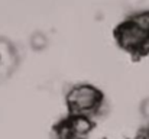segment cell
I'll list each match as a JSON object with an SVG mask.
<instances>
[{
  "mask_svg": "<svg viewBox=\"0 0 149 139\" xmlns=\"http://www.w3.org/2000/svg\"><path fill=\"white\" fill-rule=\"evenodd\" d=\"M101 93L90 84H78L71 89L67 96V103L72 115L90 116L101 106Z\"/></svg>",
  "mask_w": 149,
  "mask_h": 139,
  "instance_id": "obj_1",
  "label": "cell"
},
{
  "mask_svg": "<svg viewBox=\"0 0 149 139\" xmlns=\"http://www.w3.org/2000/svg\"><path fill=\"white\" fill-rule=\"evenodd\" d=\"M116 38L119 45L132 54H141L146 51L149 34L141 29L132 19L122 23L116 31Z\"/></svg>",
  "mask_w": 149,
  "mask_h": 139,
  "instance_id": "obj_2",
  "label": "cell"
},
{
  "mask_svg": "<svg viewBox=\"0 0 149 139\" xmlns=\"http://www.w3.org/2000/svg\"><path fill=\"white\" fill-rule=\"evenodd\" d=\"M91 128H93V123H91L88 116L74 115V117L68 122V126H67L68 139H72V138L84 139L86 135L91 131Z\"/></svg>",
  "mask_w": 149,
  "mask_h": 139,
  "instance_id": "obj_3",
  "label": "cell"
},
{
  "mask_svg": "<svg viewBox=\"0 0 149 139\" xmlns=\"http://www.w3.org/2000/svg\"><path fill=\"white\" fill-rule=\"evenodd\" d=\"M15 49L9 42L0 39V73L12 71L15 67Z\"/></svg>",
  "mask_w": 149,
  "mask_h": 139,
  "instance_id": "obj_4",
  "label": "cell"
},
{
  "mask_svg": "<svg viewBox=\"0 0 149 139\" xmlns=\"http://www.w3.org/2000/svg\"><path fill=\"white\" fill-rule=\"evenodd\" d=\"M31 44L35 49H44L45 46L48 45V39L44 34H35L31 39Z\"/></svg>",
  "mask_w": 149,
  "mask_h": 139,
  "instance_id": "obj_5",
  "label": "cell"
},
{
  "mask_svg": "<svg viewBox=\"0 0 149 139\" xmlns=\"http://www.w3.org/2000/svg\"><path fill=\"white\" fill-rule=\"evenodd\" d=\"M141 115H142V117H143L145 120L149 122V97L145 98V100L142 101V104H141Z\"/></svg>",
  "mask_w": 149,
  "mask_h": 139,
  "instance_id": "obj_6",
  "label": "cell"
}]
</instances>
